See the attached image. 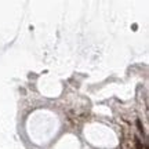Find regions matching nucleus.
I'll list each match as a JSON object with an SVG mask.
<instances>
[{
    "label": "nucleus",
    "mask_w": 149,
    "mask_h": 149,
    "mask_svg": "<svg viewBox=\"0 0 149 149\" xmlns=\"http://www.w3.org/2000/svg\"><path fill=\"white\" fill-rule=\"evenodd\" d=\"M137 126H138V130H139V131L144 134V127H142V124H141V120H137Z\"/></svg>",
    "instance_id": "nucleus-1"
}]
</instances>
